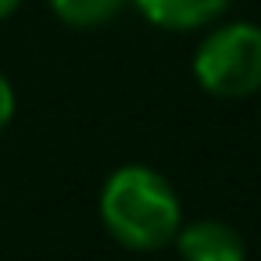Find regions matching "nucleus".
<instances>
[{
    "instance_id": "f03ea898",
    "label": "nucleus",
    "mask_w": 261,
    "mask_h": 261,
    "mask_svg": "<svg viewBox=\"0 0 261 261\" xmlns=\"http://www.w3.org/2000/svg\"><path fill=\"white\" fill-rule=\"evenodd\" d=\"M193 75L211 97H254L261 90V25L229 22L207 33L193 54Z\"/></svg>"
},
{
    "instance_id": "423d86ee",
    "label": "nucleus",
    "mask_w": 261,
    "mask_h": 261,
    "mask_svg": "<svg viewBox=\"0 0 261 261\" xmlns=\"http://www.w3.org/2000/svg\"><path fill=\"white\" fill-rule=\"evenodd\" d=\"M15 115V86L8 83V75L0 72V129H4Z\"/></svg>"
},
{
    "instance_id": "39448f33",
    "label": "nucleus",
    "mask_w": 261,
    "mask_h": 261,
    "mask_svg": "<svg viewBox=\"0 0 261 261\" xmlns=\"http://www.w3.org/2000/svg\"><path fill=\"white\" fill-rule=\"evenodd\" d=\"M133 0H50V11L72 29H97L115 22Z\"/></svg>"
},
{
    "instance_id": "0eeeda50",
    "label": "nucleus",
    "mask_w": 261,
    "mask_h": 261,
    "mask_svg": "<svg viewBox=\"0 0 261 261\" xmlns=\"http://www.w3.org/2000/svg\"><path fill=\"white\" fill-rule=\"evenodd\" d=\"M18 4H22V0H0V22L11 18V15L18 11Z\"/></svg>"
},
{
    "instance_id": "7ed1b4c3",
    "label": "nucleus",
    "mask_w": 261,
    "mask_h": 261,
    "mask_svg": "<svg viewBox=\"0 0 261 261\" xmlns=\"http://www.w3.org/2000/svg\"><path fill=\"white\" fill-rule=\"evenodd\" d=\"M175 243L182 261H243L247 257L243 236L218 218L190 222L186 229L175 232Z\"/></svg>"
},
{
    "instance_id": "20e7f679",
    "label": "nucleus",
    "mask_w": 261,
    "mask_h": 261,
    "mask_svg": "<svg viewBox=\"0 0 261 261\" xmlns=\"http://www.w3.org/2000/svg\"><path fill=\"white\" fill-rule=\"evenodd\" d=\"M133 4L150 25L190 33V29H204L215 18H222L232 0H133Z\"/></svg>"
},
{
    "instance_id": "f257e3e1",
    "label": "nucleus",
    "mask_w": 261,
    "mask_h": 261,
    "mask_svg": "<svg viewBox=\"0 0 261 261\" xmlns=\"http://www.w3.org/2000/svg\"><path fill=\"white\" fill-rule=\"evenodd\" d=\"M100 218L122 247L161 250L175 240L182 207L161 172L147 165H125L111 172L100 190Z\"/></svg>"
}]
</instances>
